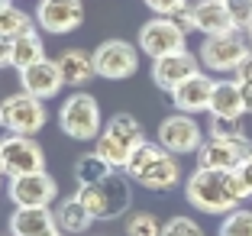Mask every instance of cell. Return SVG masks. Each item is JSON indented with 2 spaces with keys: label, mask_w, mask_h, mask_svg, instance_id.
<instances>
[{
  "label": "cell",
  "mask_w": 252,
  "mask_h": 236,
  "mask_svg": "<svg viewBox=\"0 0 252 236\" xmlns=\"http://www.w3.org/2000/svg\"><path fill=\"white\" fill-rule=\"evenodd\" d=\"M185 198L200 214H230L252 194L246 191L236 169H194L185 181Z\"/></svg>",
  "instance_id": "cell-1"
},
{
  "label": "cell",
  "mask_w": 252,
  "mask_h": 236,
  "mask_svg": "<svg viewBox=\"0 0 252 236\" xmlns=\"http://www.w3.org/2000/svg\"><path fill=\"white\" fill-rule=\"evenodd\" d=\"M123 171L129 175V181L149 188V191H171L181 181L178 155L168 152L158 142H149V139L142 146H136V152L129 155V162H126Z\"/></svg>",
  "instance_id": "cell-2"
},
{
  "label": "cell",
  "mask_w": 252,
  "mask_h": 236,
  "mask_svg": "<svg viewBox=\"0 0 252 236\" xmlns=\"http://www.w3.org/2000/svg\"><path fill=\"white\" fill-rule=\"evenodd\" d=\"M78 198L84 201L91 214L97 220H113V217L129 214V204H133V191H129V175H120V171H110L104 181L97 185H78Z\"/></svg>",
  "instance_id": "cell-3"
},
{
  "label": "cell",
  "mask_w": 252,
  "mask_h": 236,
  "mask_svg": "<svg viewBox=\"0 0 252 236\" xmlns=\"http://www.w3.org/2000/svg\"><path fill=\"white\" fill-rule=\"evenodd\" d=\"M59 126L68 139H97L104 133V120H100V103L88 91H74L59 110Z\"/></svg>",
  "instance_id": "cell-4"
},
{
  "label": "cell",
  "mask_w": 252,
  "mask_h": 236,
  "mask_svg": "<svg viewBox=\"0 0 252 236\" xmlns=\"http://www.w3.org/2000/svg\"><path fill=\"white\" fill-rule=\"evenodd\" d=\"M249 55H252L249 39L239 30L223 33V36H207L200 42V65L217 74H233Z\"/></svg>",
  "instance_id": "cell-5"
},
{
  "label": "cell",
  "mask_w": 252,
  "mask_h": 236,
  "mask_svg": "<svg viewBox=\"0 0 252 236\" xmlns=\"http://www.w3.org/2000/svg\"><path fill=\"white\" fill-rule=\"evenodd\" d=\"M45 103L39 97L26 94H10L0 101V130L3 133H20V136H36L45 126Z\"/></svg>",
  "instance_id": "cell-6"
},
{
  "label": "cell",
  "mask_w": 252,
  "mask_h": 236,
  "mask_svg": "<svg viewBox=\"0 0 252 236\" xmlns=\"http://www.w3.org/2000/svg\"><path fill=\"white\" fill-rule=\"evenodd\" d=\"M45 169V152L32 136L20 133H3L0 136V171L10 178L30 175V171Z\"/></svg>",
  "instance_id": "cell-7"
},
{
  "label": "cell",
  "mask_w": 252,
  "mask_h": 236,
  "mask_svg": "<svg viewBox=\"0 0 252 236\" xmlns=\"http://www.w3.org/2000/svg\"><path fill=\"white\" fill-rule=\"evenodd\" d=\"M188 49V33L181 30L171 16H152L149 23H142L139 30V52L156 62L162 55Z\"/></svg>",
  "instance_id": "cell-8"
},
{
  "label": "cell",
  "mask_w": 252,
  "mask_h": 236,
  "mask_svg": "<svg viewBox=\"0 0 252 236\" xmlns=\"http://www.w3.org/2000/svg\"><path fill=\"white\" fill-rule=\"evenodd\" d=\"M94 68H97V78L126 81L139 68V52H136V45L123 42V39H107L94 49Z\"/></svg>",
  "instance_id": "cell-9"
},
{
  "label": "cell",
  "mask_w": 252,
  "mask_h": 236,
  "mask_svg": "<svg viewBox=\"0 0 252 236\" xmlns=\"http://www.w3.org/2000/svg\"><path fill=\"white\" fill-rule=\"evenodd\" d=\"M158 146H165L175 155H197V149L204 146V133H200V123L191 113H171L158 123Z\"/></svg>",
  "instance_id": "cell-10"
},
{
  "label": "cell",
  "mask_w": 252,
  "mask_h": 236,
  "mask_svg": "<svg viewBox=\"0 0 252 236\" xmlns=\"http://www.w3.org/2000/svg\"><path fill=\"white\" fill-rule=\"evenodd\" d=\"M10 201L16 207H52L59 198V181L49 171H30V175H16L10 178Z\"/></svg>",
  "instance_id": "cell-11"
},
{
  "label": "cell",
  "mask_w": 252,
  "mask_h": 236,
  "mask_svg": "<svg viewBox=\"0 0 252 236\" xmlns=\"http://www.w3.org/2000/svg\"><path fill=\"white\" fill-rule=\"evenodd\" d=\"M84 20V3L81 0H39L36 7V26L52 36L74 33Z\"/></svg>",
  "instance_id": "cell-12"
},
{
  "label": "cell",
  "mask_w": 252,
  "mask_h": 236,
  "mask_svg": "<svg viewBox=\"0 0 252 236\" xmlns=\"http://www.w3.org/2000/svg\"><path fill=\"white\" fill-rule=\"evenodd\" d=\"M197 71H200V55H194L188 49L171 52V55H162V59L152 62V81H156V88L168 91V94Z\"/></svg>",
  "instance_id": "cell-13"
},
{
  "label": "cell",
  "mask_w": 252,
  "mask_h": 236,
  "mask_svg": "<svg viewBox=\"0 0 252 236\" xmlns=\"http://www.w3.org/2000/svg\"><path fill=\"white\" fill-rule=\"evenodd\" d=\"M252 152V142L243 139V142H226V139H204V146L197 149V169H239L246 155Z\"/></svg>",
  "instance_id": "cell-14"
},
{
  "label": "cell",
  "mask_w": 252,
  "mask_h": 236,
  "mask_svg": "<svg viewBox=\"0 0 252 236\" xmlns=\"http://www.w3.org/2000/svg\"><path fill=\"white\" fill-rule=\"evenodd\" d=\"M210 97H214V78L204 71L191 74L185 84L171 91V103H175V110L178 113H204L210 110Z\"/></svg>",
  "instance_id": "cell-15"
},
{
  "label": "cell",
  "mask_w": 252,
  "mask_h": 236,
  "mask_svg": "<svg viewBox=\"0 0 252 236\" xmlns=\"http://www.w3.org/2000/svg\"><path fill=\"white\" fill-rule=\"evenodd\" d=\"M20 84H23L26 94L39 97V101H49V97H55L62 88H65L55 59H42V62H32L30 68H23L20 71Z\"/></svg>",
  "instance_id": "cell-16"
},
{
  "label": "cell",
  "mask_w": 252,
  "mask_h": 236,
  "mask_svg": "<svg viewBox=\"0 0 252 236\" xmlns=\"http://www.w3.org/2000/svg\"><path fill=\"white\" fill-rule=\"evenodd\" d=\"M10 236H59L52 207H16L10 217Z\"/></svg>",
  "instance_id": "cell-17"
},
{
  "label": "cell",
  "mask_w": 252,
  "mask_h": 236,
  "mask_svg": "<svg viewBox=\"0 0 252 236\" xmlns=\"http://www.w3.org/2000/svg\"><path fill=\"white\" fill-rule=\"evenodd\" d=\"M191 16H194V30L204 33V36H223V33H233L230 10H226V0H197L191 3Z\"/></svg>",
  "instance_id": "cell-18"
},
{
  "label": "cell",
  "mask_w": 252,
  "mask_h": 236,
  "mask_svg": "<svg viewBox=\"0 0 252 236\" xmlns=\"http://www.w3.org/2000/svg\"><path fill=\"white\" fill-rule=\"evenodd\" d=\"M55 65H59L62 81H65L68 88H84L91 78H97L94 52H88V49H65V52H59Z\"/></svg>",
  "instance_id": "cell-19"
},
{
  "label": "cell",
  "mask_w": 252,
  "mask_h": 236,
  "mask_svg": "<svg viewBox=\"0 0 252 236\" xmlns=\"http://www.w3.org/2000/svg\"><path fill=\"white\" fill-rule=\"evenodd\" d=\"M55 220H59V233H65V236H84L97 217L84 207V201L78 198V194H71V198H62L59 201V207H55Z\"/></svg>",
  "instance_id": "cell-20"
},
{
  "label": "cell",
  "mask_w": 252,
  "mask_h": 236,
  "mask_svg": "<svg viewBox=\"0 0 252 236\" xmlns=\"http://www.w3.org/2000/svg\"><path fill=\"white\" fill-rule=\"evenodd\" d=\"M210 117H243L246 113V97L233 78L214 81V97H210Z\"/></svg>",
  "instance_id": "cell-21"
},
{
  "label": "cell",
  "mask_w": 252,
  "mask_h": 236,
  "mask_svg": "<svg viewBox=\"0 0 252 236\" xmlns=\"http://www.w3.org/2000/svg\"><path fill=\"white\" fill-rule=\"evenodd\" d=\"M42 59H45V45H42L39 30L23 33L20 39L10 42V65H13L16 71H23V68H30L32 62H42Z\"/></svg>",
  "instance_id": "cell-22"
},
{
  "label": "cell",
  "mask_w": 252,
  "mask_h": 236,
  "mask_svg": "<svg viewBox=\"0 0 252 236\" xmlns=\"http://www.w3.org/2000/svg\"><path fill=\"white\" fill-rule=\"evenodd\" d=\"M94 152L100 155L107 165H113L117 171H123V169H126V162H129V155H133L136 149H129L123 139H117L110 130H104V133L94 139Z\"/></svg>",
  "instance_id": "cell-23"
},
{
  "label": "cell",
  "mask_w": 252,
  "mask_h": 236,
  "mask_svg": "<svg viewBox=\"0 0 252 236\" xmlns=\"http://www.w3.org/2000/svg\"><path fill=\"white\" fill-rule=\"evenodd\" d=\"M104 130H110L117 139H123L129 149L142 146L146 142V130H142V123L136 117H129V113H117V117H110V123L104 126Z\"/></svg>",
  "instance_id": "cell-24"
},
{
  "label": "cell",
  "mask_w": 252,
  "mask_h": 236,
  "mask_svg": "<svg viewBox=\"0 0 252 236\" xmlns=\"http://www.w3.org/2000/svg\"><path fill=\"white\" fill-rule=\"evenodd\" d=\"M30 30H36V23H32V16L26 10H16V7L0 10V39L13 42V39H20L23 33H30Z\"/></svg>",
  "instance_id": "cell-25"
},
{
  "label": "cell",
  "mask_w": 252,
  "mask_h": 236,
  "mask_svg": "<svg viewBox=\"0 0 252 236\" xmlns=\"http://www.w3.org/2000/svg\"><path fill=\"white\" fill-rule=\"evenodd\" d=\"M110 171H117V169L107 165L97 152H88V155H81V159L74 162V178H78V185H97V181H104Z\"/></svg>",
  "instance_id": "cell-26"
},
{
  "label": "cell",
  "mask_w": 252,
  "mask_h": 236,
  "mask_svg": "<svg viewBox=\"0 0 252 236\" xmlns=\"http://www.w3.org/2000/svg\"><path fill=\"white\" fill-rule=\"evenodd\" d=\"M207 133L214 136V139H226V142H243V139H249V136H246L243 117H210Z\"/></svg>",
  "instance_id": "cell-27"
},
{
  "label": "cell",
  "mask_w": 252,
  "mask_h": 236,
  "mask_svg": "<svg viewBox=\"0 0 252 236\" xmlns=\"http://www.w3.org/2000/svg\"><path fill=\"white\" fill-rule=\"evenodd\" d=\"M126 236H162V223L149 210H129L126 214Z\"/></svg>",
  "instance_id": "cell-28"
},
{
  "label": "cell",
  "mask_w": 252,
  "mask_h": 236,
  "mask_svg": "<svg viewBox=\"0 0 252 236\" xmlns=\"http://www.w3.org/2000/svg\"><path fill=\"white\" fill-rule=\"evenodd\" d=\"M220 236H252V210L233 207L220 220Z\"/></svg>",
  "instance_id": "cell-29"
},
{
  "label": "cell",
  "mask_w": 252,
  "mask_h": 236,
  "mask_svg": "<svg viewBox=\"0 0 252 236\" xmlns=\"http://www.w3.org/2000/svg\"><path fill=\"white\" fill-rule=\"evenodd\" d=\"M162 236H207V233L191 217H171L168 223H162Z\"/></svg>",
  "instance_id": "cell-30"
},
{
  "label": "cell",
  "mask_w": 252,
  "mask_h": 236,
  "mask_svg": "<svg viewBox=\"0 0 252 236\" xmlns=\"http://www.w3.org/2000/svg\"><path fill=\"white\" fill-rule=\"evenodd\" d=\"M226 10H230V20L239 33L252 30V0H226Z\"/></svg>",
  "instance_id": "cell-31"
},
{
  "label": "cell",
  "mask_w": 252,
  "mask_h": 236,
  "mask_svg": "<svg viewBox=\"0 0 252 236\" xmlns=\"http://www.w3.org/2000/svg\"><path fill=\"white\" fill-rule=\"evenodd\" d=\"M188 0H146V7L152 10L156 16H175Z\"/></svg>",
  "instance_id": "cell-32"
},
{
  "label": "cell",
  "mask_w": 252,
  "mask_h": 236,
  "mask_svg": "<svg viewBox=\"0 0 252 236\" xmlns=\"http://www.w3.org/2000/svg\"><path fill=\"white\" fill-rule=\"evenodd\" d=\"M233 81L243 84V88H252V55H249V59H246L243 65L236 68V71H233Z\"/></svg>",
  "instance_id": "cell-33"
},
{
  "label": "cell",
  "mask_w": 252,
  "mask_h": 236,
  "mask_svg": "<svg viewBox=\"0 0 252 236\" xmlns=\"http://www.w3.org/2000/svg\"><path fill=\"white\" fill-rule=\"evenodd\" d=\"M171 20L178 23V26H181V30H185V33H191V30H194V16H191V3H185V7H181L178 13L171 16Z\"/></svg>",
  "instance_id": "cell-34"
},
{
  "label": "cell",
  "mask_w": 252,
  "mask_h": 236,
  "mask_svg": "<svg viewBox=\"0 0 252 236\" xmlns=\"http://www.w3.org/2000/svg\"><path fill=\"white\" fill-rule=\"evenodd\" d=\"M239 178H243V185H246V191H249L252 194V152L249 155H246V159H243V162H239Z\"/></svg>",
  "instance_id": "cell-35"
},
{
  "label": "cell",
  "mask_w": 252,
  "mask_h": 236,
  "mask_svg": "<svg viewBox=\"0 0 252 236\" xmlns=\"http://www.w3.org/2000/svg\"><path fill=\"white\" fill-rule=\"evenodd\" d=\"M10 65V42L7 39H0V68Z\"/></svg>",
  "instance_id": "cell-36"
},
{
  "label": "cell",
  "mask_w": 252,
  "mask_h": 236,
  "mask_svg": "<svg viewBox=\"0 0 252 236\" xmlns=\"http://www.w3.org/2000/svg\"><path fill=\"white\" fill-rule=\"evenodd\" d=\"M3 7H10V0H0V10H3Z\"/></svg>",
  "instance_id": "cell-37"
},
{
  "label": "cell",
  "mask_w": 252,
  "mask_h": 236,
  "mask_svg": "<svg viewBox=\"0 0 252 236\" xmlns=\"http://www.w3.org/2000/svg\"><path fill=\"white\" fill-rule=\"evenodd\" d=\"M246 36H249V49H252V30H249V33H246Z\"/></svg>",
  "instance_id": "cell-38"
},
{
  "label": "cell",
  "mask_w": 252,
  "mask_h": 236,
  "mask_svg": "<svg viewBox=\"0 0 252 236\" xmlns=\"http://www.w3.org/2000/svg\"><path fill=\"white\" fill-rule=\"evenodd\" d=\"M0 181H3V171H0Z\"/></svg>",
  "instance_id": "cell-39"
},
{
  "label": "cell",
  "mask_w": 252,
  "mask_h": 236,
  "mask_svg": "<svg viewBox=\"0 0 252 236\" xmlns=\"http://www.w3.org/2000/svg\"><path fill=\"white\" fill-rule=\"evenodd\" d=\"M59 236H65V233H59Z\"/></svg>",
  "instance_id": "cell-40"
}]
</instances>
